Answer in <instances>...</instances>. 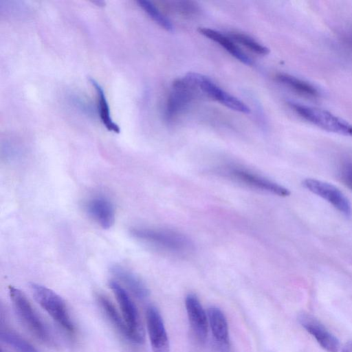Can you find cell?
<instances>
[{
  "label": "cell",
  "instance_id": "obj_5",
  "mask_svg": "<svg viewBox=\"0 0 352 352\" xmlns=\"http://www.w3.org/2000/svg\"><path fill=\"white\" fill-rule=\"evenodd\" d=\"M114 294L120 313L129 329L131 342L142 344L144 341V329L138 310L129 292L118 281L111 280L109 283Z\"/></svg>",
  "mask_w": 352,
  "mask_h": 352
},
{
  "label": "cell",
  "instance_id": "obj_18",
  "mask_svg": "<svg viewBox=\"0 0 352 352\" xmlns=\"http://www.w3.org/2000/svg\"><path fill=\"white\" fill-rule=\"evenodd\" d=\"M276 80L294 92L311 98L320 96V91L312 84L307 81L287 74H278Z\"/></svg>",
  "mask_w": 352,
  "mask_h": 352
},
{
  "label": "cell",
  "instance_id": "obj_20",
  "mask_svg": "<svg viewBox=\"0 0 352 352\" xmlns=\"http://www.w3.org/2000/svg\"><path fill=\"white\" fill-rule=\"evenodd\" d=\"M1 340L16 352H38V351L17 333L1 326Z\"/></svg>",
  "mask_w": 352,
  "mask_h": 352
},
{
  "label": "cell",
  "instance_id": "obj_14",
  "mask_svg": "<svg viewBox=\"0 0 352 352\" xmlns=\"http://www.w3.org/2000/svg\"><path fill=\"white\" fill-rule=\"evenodd\" d=\"M85 210L104 229L110 228L115 222V208L111 201L103 196H94L85 204Z\"/></svg>",
  "mask_w": 352,
  "mask_h": 352
},
{
  "label": "cell",
  "instance_id": "obj_15",
  "mask_svg": "<svg viewBox=\"0 0 352 352\" xmlns=\"http://www.w3.org/2000/svg\"><path fill=\"white\" fill-rule=\"evenodd\" d=\"M116 281L131 294L140 300H144L149 296V290L142 280L135 274L122 265H115L111 268Z\"/></svg>",
  "mask_w": 352,
  "mask_h": 352
},
{
  "label": "cell",
  "instance_id": "obj_19",
  "mask_svg": "<svg viewBox=\"0 0 352 352\" xmlns=\"http://www.w3.org/2000/svg\"><path fill=\"white\" fill-rule=\"evenodd\" d=\"M89 81L97 93L98 111L102 123L109 131L120 133L119 126L113 122L111 118L109 104L102 87L93 78H89Z\"/></svg>",
  "mask_w": 352,
  "mask_h": 352
},
{
  "label": "cell",
  "instance_id": "obj_1",
  "mask_svg": "<svg viewBox=\"0 0 352 352\" xmlns=\"http://www.w3.org/2000/svg\"><path fill=\"white\" fill-rule=\"evenodd\" d=\"M8 290L14 313L23 327L41 342L49 346H56L51 331L32 307L24 293L13 286H10Z\"/></svg>",
  "mask_w": 352,
  "mask_h": 352
},
{
  "label": "cell",
  "instance_id": "obj_22",
  "mask_svg": "<svg viewBox=\"0 0 352 352\" xmlns=\"http://www.w3.org/2000/svg\"><path fill=\"white\" fill-rule=\"evenodd\" d=\"M230 37L233 41L241 44L254 53L259 55H267L270 52L269 48L263 45L248 35L239 32H231Z\"/></svg>",
  "mask_w": 352,
  "mask_h": 352
},
{
  "label": "cell",
  "instance_id": "obj_21",
  "mask_svg": "<svg viewBox=\"0 0 352 352\" xmlns=\"http://www.w3.org/2000/svg\"><path fill=\"white\" fill-rule=\"evenodd\" d=\"M139 6L160 26L167 31L173 32L174 26L171 21L166 17L158 8L151 1L146 0L138 1Z\"/></svg>",
  "mask_w": 352,
  "mask_h": 352
},
{
  "label": "cell",
  "instance_id": "obj_26",
  "mask_svg": "<svg viewBox=\"0 0 352 352\" xmlns=\"http://www.w3.org/2000/svg\"><path fill=\"white\" fill-rule=\"evenodd\" d=\"M1 352H3V351H1Z\"/></svg>",
  "mask_w": 352,
  "mask_h": 352
},
{
  "label": "cell",
  "instance_id": "obj_10",
  "mask_svg": "<svg viewBox=\"0 0 352 352\" xmlns=\"http://www.w3.org/2000/svg\"><path fill=\"white\" fill-rule=\"evenodd\" d=\"M207 314L212 336V351L231 352L228 324L224 313L220 308L210 306L208 309Z\"/></svg>",
  "mask_w": 352,
  "mask_h": 352
},
{
  "label": "cell",
  "instance_id": "obj_8",
  "mask_svg": "<svg viewBox=\"0 0 352 352\" xmlns=\"http://www.w3.org/2000/svg\"><path fill=\"white\" fill-rule=\"evenodd\" d=\"M309 191L326 200L344 217L352 216V207L349 199L336 186L320 179L307 178L302 182Z\"/></svg>",
  "mask_w": 352,
  "mask_h": 352
},
{
  "label": "cell",
  "instance_id": "obj_23",
  "mask_svg": "<svg viewBox=\"0 0 352 352\" xmlns=\"http://www.w3.org/2000/svg\"><path fill=\"white\" fill-rule=\"evenodd\" d=\"M170 3V8L183 16H190L196 15L199 11L198 6L193 1H179Z\"/></svg>",
  "mask_w": 352,
  "mask_h": 352
},
{
  "label": "cell",
  "instance_id": "obj_13",
  "mask_svg": "<svg viewBox=\"0 0 352 352\" xmlns=\"http://www.w3.org/2000/svg\"><path fill=\"white\" fill-rule=\"evenodd\" d=\"M298 320L322 348L327 352L338 351L339 340L318 319L309 314L302 313L298 316Z\"/></svg>",
  "mask_w": 352,
  "mask_h": 352
},
{
  "label": "cell",
  "instance_id": "obj_4",
  "mask_svg": "<svg viewBox=\"0 0 352 352\" xmlns=\"http://www.w3.org/2000/svg\"><path fill=\"white\" fill-rule=\"evenodd\" d=\"M293 111L305 120L323 130L340 135L352 137V124L320 108L289 102Z\"/></svg>",
  "mask_w": 352,
  "mask_h": 352
},
{
  "label": "cell",
  "instance_id": "obj_2",
  "mask_svg": "<svg viewBox=\"0 0 352 352\" xmlns=\"http://www.w3.org/2000/svg\"><path fill=\"white\" fill-rule=\"evenodd\" d=\"M131 235L142 241L173 253H184L192 249V243L186 235L170 229L134 228Z\"/></svg>",
  "mask_w": 352,
  "mask_h": 352
},
{
  "label": "cell",
  "instance_id": "obj_24",
  "mask_svg": "<svg viewBox=\"0 0 352 352\" xmlns=\"http://www.w3.org/2000/svg\"><path fill=\"white\" fill-rule=\"evenodd\" d=\"M340 181L352 190V160L342 164L338 171Z\"/></svg>",
  "mask_w": 352,
  "mask_h": 352
},
{
  "label": "cell",
  "instance_id": "obj_9",
  "mask_svg": "<svg viewBox=\"0 0 352 352\" xmlns=\"http://www.w3.org/2000/svg\"><path fill=\"white\" fill-rule=\"evenodd\" d=\"M224 173L229 177L252 188L280 197L290 195L287 188L245 168L231 166L227 168Z\"/></svg>",
  "mask_w": 352,
  "mask_h": 352
},
{
  "label": "cell",
  "instance_id": "obj_7",
  "mask_svg": "<svg viewBox=\"0 0 352 352\" xmlns=\"http://www.w3.org/2000/svg\"><path fill=\"white\" fill-rule=\"evenodd\" d=\"M198 91L221 104L239 112L249 113V107L237 98L225 91L207 76L189 72L186 74Z\"/></svg>",
  "mask_w": 352,
  "mask_h": 352
},
{
  "label": "cell",
  "instance_id": "obj_12",
  "mask_svg": "<svg viewBox=\"0 0 352 352\" xmlns=\"http://www.w3.org/2000/svg\"><path fill=\"white\" fill-rule=\"evenodd\" d=\"M185 306L193 335L198 342L204 344L208 337L209 327L207 313L194 294H188L186 296Z\"/></svg>",
  "mask_w": 352,
  "mask_h": 352
},
{
  "label": "cell",
  "instance_id": "obj_3",
  "mask_svg": "<svg viewBox=\"0 0 352 352\" xmlns=\"http://www.w3.org/2000/svg\"><path fill=\"white\" fill-rule=\"evenodd\" d=\"M30 289L36 301L57 324L67 333H74L75 325L63 298L40 284L32 283Z\"/></svg>",
  "mask_w": 352,
  "mask_h": 352
},
{
  "label": "cell",
  "instance_id": "obj_11",
  "mask_svg": "<svg viewBox=\"0 0 352 352\" xmlns=\"http://www.w3.org/2000/svg\"><path fill=\"white\" fill-rule=\"evenodd\" d=\"M146 322L153 352H170V343L163 318L156 307L146 310Z\"/></svg>",
  "mask_w": 352,
  "mask_h": 352
},
{
  "label": "cell",
  "instance_id": "obj_16",
  "mask_svg": "<svg viewBox=\"0 0 352 352\" xmlns=\"http://www.w3.org/2000/svg\"><path fill=\"white\" fill-rule=\"evenodd\" d=\"M97 302L104 317L116 331L125 339L131 342L129 329L123 317L109 298L103 294L96 295Z\"/></svg>",
  "mask_w": 352,
  "mask_h": 352
},
{
  "label": "cell",
  "instance_id": "obj_6",
  "mask_svg": "<svg viewBox=\"0 0 352 352\" xmlns=\"http://www.w3.org/2000/svg\"><path fill=\"white\" fill-rule=\"evenodd\" d=\"M199 91L186 75L175 80L172 84L171 91L168 96L164 116L167 121L175 120L188 107L195 96Z\"/></svg>",
  "mask_w": 352,
  "mask_h": 352
},
{
  "label": "cell",
  "instance_id": "obj_17",
  "mask_svg": "<svg viewBox=\"0 0 352 352\" xmlns=\"http://www.w3.org/2000/svg\"><path fill=\"white\" fill-rule=\"evenodd\" d=\"M198 31L203 36L219 43V45L239 61L248 65H252L253 62L252 59L236 45L230 37H228L219 31L207 28H199Z\"/></svg>",
  "mask_w": 352,
  "mask_h": 352
},
{
  "label": "cell",
  "instance_id": "obj_25",
  "mask_svg": "<svg viewBox=\"0 0 352 352\" xmlns=\"http://www.w3.org/2000/svg\"><path fill=\"white\" fill-rule=\"evenodd\" d=\"M342 352H352V342L346 344L342 349Z\"/></svg>",
  "mask_w": 352,
  "mask_h": 352
}]
</instances>
